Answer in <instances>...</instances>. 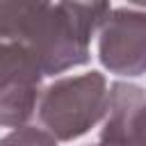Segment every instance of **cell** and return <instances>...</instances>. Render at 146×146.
<instances>
[{
  "label": "cell",
  "mask_w": 146,
  "mask_h": 146,
  "mask_svg": "<svg viewBox=\"0 0 146 146\" xmlns=\"http://www.w3.org/2000/svg\"><path fill=\"white\" fill-rule=\"evenodd\" d=\"M50 7V0H0V34L25 39L30 25Z\"/></svg>",
  "instance_id": "cell-6"
},
{
  "label": "cell",
  "mask_w": 146,
  "mask_h": 146,
  "mask_svg": "<svg viewBox=\"0 0 146 146\" xmlns=\"http://www.w3.org/2000/svg\"><path fill=\"white\" fill-rule=\"evenodd\" d=\"M0 146H57V139L43 128L21 125L0 139Z\"/></svg>",
  "instance_id": "cell-7"
},
{
  "label": "cell",
  "mask_w": 146,
  "mask_h": 146,
  "mask_svg": "<svg viewBox=\"0 0 146 146\" xmlns=\"http://www.w3.org/2000/svg\"><path fill=\"white\" fill-rule=\"evenodd\" d=\"M107 110V82L103 73L59 78L48 84L36 103L41 128L57 141H73L89 132Z\"/></svg>",
  "instance_id": "cell-2"
},
{
  "label": "cell",
  "mask_w": 146,
  "mask_h": 146,
  "mask_svg": "<svg viewBox=\"0 0 146 146\" xmlns=\"http://www.w3.org/2000/svg\"><path fill=\"white\" fill-rule=\"evenodd\" d=\"M105 123L94 146H146V91L130 82H114L107 91Z\"/></svg>",
  "instance_id": "cell-5"
},
{
  "label": "cell",
  "mask_w": 146,
  "mask_h": 146,
  "mask_svg": "<svg viewBox=\"0 0 146 146\" xmlns=\"http://www.w3.org/2000/svg\"><path fill=\"white\" fill-rule=\"evenodd\" d=\"M41 68L23 39L0 34V125L21 128L36 112Z\"/></svg>",
  "instance_id": "cell-3"
},
{
  "label": "cell",
  "mask_w": 146,
  "mask_h": 146,
  "mask_svg": "<svg viewBox=\"0 0 146 146\" xmlns=\"http://www.w3.org/2000/svg\"><path fill=\"white\" fill-rule=\"evenodd\" d=\"M98 59L116 75L137 78L146 73V14L114 9L100 25Z\"/></svg>",
  "instance_id": "cell-4"
},
{
  "label": "cell",
  "mask_w": 146,
  "mask_h": 146,
  "mask_svg": "<svg viewBox=\"0 0 146 146\" xmlns=\"http://www.w3.org/2000/svg\"><path fill=\"white\" fill-rule=\"evenodd\" d=\"M110 14V0H59L25 32L43 75H57L89 62V43Z\"/></svg>",
  "instance_id": "cell-1"
},
{
  "label": "cell",
  "mask_w": 146,
  "mask_h": 146,
  "mask_svg": "<svg viewBox=\"0 0 146 146\" xmlns=\"http://www.w3.org/2000/svg\"><path fill=\"white\" fill-rule=\"evenodd\" d=\"M128 2H132V5H137V7H144V9H146V0H128Z\"/></svg>",
  "instance_id": "cell-8"
}]
</instances>
